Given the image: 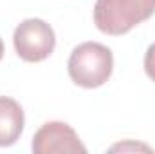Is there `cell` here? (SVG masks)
I'll list each match as a JSON object with an SVG mask.
<instances>
[{
  "mask_svg": "<svg viewBox=\"0 0 155 154\" xmlns=\"http://www.w3.org/2000/svg\"><path fill=\"white\" fill-rule=\"evenodd\" d=\"M67 71L71 80L83 89L101 87L114 71V54L103 44L83 42L72 49Z\"/></svg>",
  "mask_w": 155,
  "mask_h": 154,
  "instance_id": "6da1fadb",
  "label": "cell"
},
{
  "mask_svg": "<svg viewBox=\"0 0 155 154\" xmlns=\"http://www.w3.org/2000/svg\"><path fill=\"white\" fill-rule=\"evenodd\" d=\"M155 13V0H96L94 24L110 37L132 31Z\"/></svg>",
  "mask_w": 155,
  "mask_h": 154,
  "instance_id": "7a4b0ae2",
  "label": "cell"
},
{
  "mask_svg": "<svg viewBox=\"0 0 155 154\" xmlns=\"http://www.w3.org/2000/svg\"><path fill=\"white\" fill-rule=\"evenodd\" d=\"M13 44L16 54L24 62H43L56 47L54 29L41 18H25L15 29Z\"/></svg>",
  "mask_w": 155,
  "mask_h": 154,
  "instance_id": "3957f363",
  "label": "cell"
},
{
  "mask_svg": "<svg viewBox=\"0 0 155 154\" xmlns=\"http://www.w3.org/2000/svg\"><path fill=\"white\" fill-rule=\"evenodd\" d=\"M31 149L35 154H74L87 152L78 132L65 121H47L33 138Z\"/></svg>",
  "mask_w": 155,
  "mask_h": 154,
  "instance_id": "277c9868",
  "label": "cell"
},
{
  "mask_svg": "<svg viewBox=\"0 0 155 154\" xmlns=\"http://www.w3.org/2000/svg\"><path fill=\"white\" fill-rule=\"evenodd\" d=\"M24 123L22 105L9 96H0V147L15 145L24 131Z\"/></svg>",
  "mask_w": 155,
  "mask_h": 154,
  "instance_id": "5b68a950",
  "label": "cell"
},
{
  "mask_svg": "<svg viewBox=\"0 0 155 154\" xmlns=\"http://www.w3.org/2000/svg\"><path fill=\"white\" fill-rule=\"evenodd\" d=\"M144 73L152 82H155V42L146 49L144 54Z\"/></svg>",
  "mask_w": 155,
  "mask_h": 154,
  "instance_id": "8992f818",
  "label": "cell"
},
{
  "mask_svg": "<svg viewBox=\"0 0 155 154\" xmlns=\"http://www.w3.org/2000/svg\"><path fill=\"white\" fill-rule=\"evenodd\" d=\"M2 56H4V42L0 38V60H2Z\"/></svg>",
  "mask_w": 155,
  "mask_h": 154,
  "instance_id": "52a82bcc",
  "label": "cell"
}]
</instances>
